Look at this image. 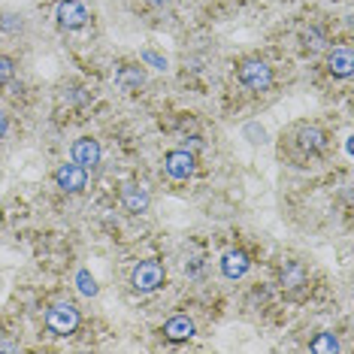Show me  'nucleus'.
<instances>
[{
  "mask_svg": "<svg viewBox=\"0 0 354 354\" xmlns=\"http://www.w3.org/2000/svg\"><path fill=\"white\" fill-rule=\"evenodd\" d=\"M309 351H315V354H324V351H339V339H336L333 333H321L318 339H312L309 342Z\"/></svg>",
  "mask_w": 354,
  "mask_h": 354,
  "instance_id": "obj_15",
  "label": "nucleus"
},
{
  "mask_svg": "<svg viewBox=\"0 0 354 354\" xmlns=\"http://www.w3.org/2000/svg\"><path fill=\"white\" fill-rule=\"evenodd\" d=\"M76 285H79V291H82L85 297H94V294H97V281L91 279V272H88V270H79V272H76Z\"/></svg>",
  "mask_w": 354,
  "mask_h": 354,
  "instance_id": "obj_16",
  "label": "nucleus"
},
{
  "mask_svg": "<svg viewBox=\"0 0 354 354\" xmlns=\"http://www.w3.org/2000/svg\"><path fill=\"white\" fill-rule=\"evenodd\" d=\"M146 85V70L136 67V64H122L115 70V88L124 94H136L140 88Z\"/></svg>",
  "mask_w": 354,
  "mask_h": 354,
  "instance_id": "obj_10",
  "label": "nucleus"
},
{
  "mask_svg": "<svg viewBox=\"0 0 354 354\" xmlns=\"http://www.w3.org/2000/svg\"><path fill=\"white\" fill-rule=\"evenodd\" d=\"M12 76H15V61L10 55H0V85L12 82Z\"/></svg>",
  "mask_w": 354,
  "mask_h": 354,
  "instance_id": "obj_19",
  "label": "nucleus"
},
{
  "mask_svg": "<svg viewBox=\"0 0 354 354\" xmlns=\"http://www.w3.org/2000/svg\"><path fill=\"white\" fill-rule=\"evenodd\" d=\"M100 142L94 140V136H79V140L70 146V158L76 160L79 167H85V170H94V167L100 164Z\"/></svg>",
  "mask_w": 354,
  "mask_h": 354,
  "instance_id": "obj_8",
  "label": "nucleus"
},
{
  "mask_svg": "<svg viewBox=\"0 0 354 354\" xmlns=\"http://www.w3.org/2000/svg\"><path fill=\"white\" fill-rule=\"evenodd\" d=\"M0 30H3V34H19V30H21V15L3 12V15H0Z\"/></svg>",
  "mask_w": 354,
  "mask_h": 354,
  "instance_id": "obj_18",
  "label": "nucleus"
},
{
  "mask_svg": "<svg viewBox=\"0 0 354 354\" xmlns=\"http://www.w3.org/2000/svg\"><path fill=\"white\" fill-rule=\"evenodd\" d=\"M194 321H191L188 315H176L170 318L164 324V339H170V342H182V339H191L194 336Z\"/></svg>",
  "mask_w": 354,
  "mask_h": 354,
  "instance_id": "obj_14",
  "label": "nucleus"
},
{
  "mask_svg": "<svg viewBox=\"0 0 354 354\" xmlns=\"http://www.w3.org/2000/svg\"><path fill=\"white\" fill-rule=\"evenodd\" d=\"M351 67H354L351 46H333V49H330V55H327V70H330V76L348 79V76H351Z\"/></svg>",
  "mask_w": 354,
  "mask_h": 354,
  "instance_id": "obj_11",
  "label": "nucleus"
},
{
  "mask_svg": "<svg viewBox=\"0 0 354 354\" xmlns=\"http://www.w3.org/2000/svg\"><path fill=\"white\" fill-rule=\"evenodd\" d=\"M167 272H164V263L160 261H140L131 272V285L136 294H151L164 285Z\"/></svg>",
  "mask_w": 354,
  "mask_h": 354,
  "instance_id": "obj_3",
  "label": "nucleus"
},
{
  "mask_svg": "<svg viewBox=\"0 0 354 354\" xmlns=\"http://www.w3.org/2000/svg\"><path fill=\"white\" fill-rule=\"evenodd\" d=\"M55 185H58L64 194H79V191L88 185V170L79 167L76 160L73 164H61L58 170H55Z\"/></svg>",
  "mask_w": 354,
  "mask_h": 354,
  "instance_id": "obj_7",
  "label": "nucleus"
},
{
  "mask_svg": "<svg viewBox=\"0 0 354 354\" xmlns=\"http://www.w3.org/2000/svg\"><path fill=\"white\" fill-rule=\"evenodd\" d=\"M236 79H239V85L248 88V91H257V94L270 91L272 67L261 58H245V61H239V67H236Z\"/></svg>",
  "mask_w": 354,
  "mask_h": 354,
  "instance_id": "obj_1",
  "label": "nucleus"
},
{
  "mask_svg": "<svg viewBox=\"0 0 354 354\" xmlns=\"http://www.w3.org/2000/svg\"><path fill=\"white\" fill-rule=\"evenodd\" d=\"M248 267H252V261H248V254L243 248H230V252L221 254V272L227 279H243Z\"/></svg>",
  "mask_w": 354,
  "mask_h": 354,
  "instance_id": "obj_12",
  "label": "nucleus"
},
{
  "mask_svg": "<svg viewBox=\"0 0 354 354\" xmlns=\"http://www.w3.org/2000/svg\"><path fill=\"white\" fill-rule=\"evenodd\" d=\"M303 46H306V49H309V52L324 49V34H321L318 28H309V30H306V34H303Z\"/></svg>",
  "mask_w": 354,
  "mask_h": 354,
  "instance_id": "obj_17",
  "label": "nucleus"
},
{
  "mask_svg": "<svg viewBox=\"0 0 354 354\" xmlns=\"http://www.w3.org/2000/svg\"><path fill=\"white\" fill-rule=\"evenodd\" d=\"M55 19H58L61 28L79 30V28L88 25V19H91V15H88V6L82 3V0H61L58 10H55Z\"/></svg>",
  "mask_w": 354,
  "mask_h": 354,
  "instance_id": "obj_6",
  "label": "nucleus"
},
{
  "mask_svg": "<svg viewBox=\"0 0 354 354\" xmlns=\"http://www.w3.org/2000/svg\"><path fill=\"white\" fill-rule=\"evenodd\" d=\"M79 324H82V315H79V309L73 303H55V306H49V312H46V327H49L55 336L76 333Z\"/></svg>",
  "mask_w": 354,
  "mask_h": 354,
  "instance_id": "obj_2",
  "label": "nucleus"
},
{
  "mask_svg": "<svg viewBox=\"0 0 354 354\" xmlns=\"http://www.w3.org/2000/svg\"><path fill=\"white\" fill-rule=\"evenodd\" d=\"M6 131H10V118H6V112L0 109V140L6 136Z\"/></svg>",
  "mask_w": 354,
  "mask_h": 354,
  "instance_id": "obj_21",
  "label": "nucleus"
},
{
  "mask_svg": "<svg viewBox=\"0 0 354 354\" xmlns=\"http://www.w3.org/2000/svg\"><path fill=\"white\" fill-rule=\"evenodd\" d=\"M279 285L285 291H297V288L306 285V267L300 261H285L279 270Z\"/></svg>",
  "mask_w": 354,
  "mask_h": 354,
  "instance_id": "obj_13",
  "label": "nucleus"
},
{
  "mask_svg": "<svg viewBox=\"0 0 354 354\" xmlns=\"http://www.w3.org/2000/svg\"><path fill=\"white\" fill-rule=\"evenodd\" d=\"M294 140H297V146H300L306 155H318V151H324L327 149V131L324 127H318V124H297L294 127Z\"/></svg>",
  "mask_w": 354,
  "mask_h": 354,
  "instance_id": "obj_5",
  "label": "nucleus"
},
{
  "mask_svg": "<svg viewBox=\"0 0 354 354\" xmlns=\"http://www.w3.org/2000/svg\"><path fill=\"white\" fill-rule=\"evenodd\" d=\"M149 3H151V6H167L170 0H149Z\"/></svg>",
  "mask_w": 354,
  "mask_h": 354,
  "instance_id": "obj_22",
  "label": "nucleus"
},
{
  "mask_svg": "<svg viewBox=\"0 0 354 354\" xmlns=\"http://www.w3.org/2000/svg\"><path fill=\"white\" fill-rule=\"evenodd\" d=\"M194 170H197V158H194V151L191 149H173V151H167L164 155V173L170 176L173 182L191 179Z\"/></svg>",
  "mask_w": 354,
  "mask_h": 354,
  "instance_id": "obj_4",
  "label": "nucleus"
},
{
  "mask_svg": "<svg viewBox=\"0 0 354 354\" xmlns=\"http://www.w3.org/2000/svg\"><path fill=\"white\" fill-rule=\"evenodd\" d=\"M122 206H124L131 215H142V212H149L151 197H149V191L142 188V185L127 182L124 188H122Z\"/></svg>",
  "mask_w": 354,
  "mask_h": 354,
  "instance_id": "obj_9",
  "label": "nucleus"
},
{
  "mask_svg": "<svg viewBox=\"0 0 354 354\" xmlns=\"http://www.w3.org/2000/svg\"><path fill=\"white\" fill-rule=\"evenodd\" d=\"M140 58H142V64H149V67L160 70V73L167 70V58H160V55H158V52H151V49H146V52L140 55Z\"/></svg>",
  "mask_w": 354,
  "mask_h": 354,
  "instance_id": "obj_20",
  "label": "nucleus"
}]
</instances>
